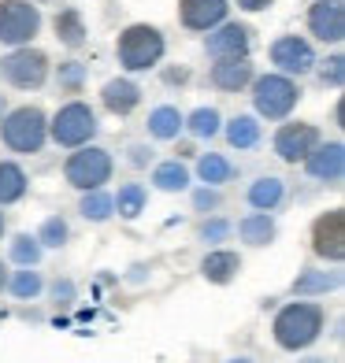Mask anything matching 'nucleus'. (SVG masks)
<instances>
[{
  "instance_id": "nucleus-19",
  "label": "nucleus",
  "mask_w": 345,
  "mask_h": 363,
  "mask_svg": "<svg viewBox=\"0 0 345 363\" xmlns=\"http://www.w3.org/2000/svg\"><path fill=\"white\" fill-rule=\"evenodd\" d=\"M334 289H341V271H323V267H305L290 282L293 301H316V296H327Z\"/></svg>"
},
{
  "instance_id": "nucleus-30",
  "label": "nucleus",
  "mask_w": 345,
  "mask_h": 363,
  "mask_svg": "<svg viewBox=\"0 0 345 363\" xmlns=\"http://www.w3.org/2000/svg\"><path fill=\"white\" fill-rule=\"evenodd\" d=\"M48 78H56V89L60 93H67V96H78L82 89H86V78H89V67L82 60H63L56 63V71L48 74Z\"/></svg>"
},
{
  "instance_id": "nucleus-49",
  "label": "nucleus",
  "mask_w": 345,
  "mask_h": 363,
  "mask_svg": "<svg viewBox=\"0 0 345 363\" xmlns=\"http://www.w3.org/2000/svg\"><path fill=\"white\" fill-rule=\"evenodd\" d=\"M30 4H53V0H30Z\"/></svg>"
},
{
  "instance_id": "nucleus-46",
  "label": "nucleus",
  "mask_w": 345,
  "mask_h": 363,
  "mask_svg": "<svg viewBox=\"0 0 345 363\" xmlns=\"http://www.w3.org/2000/svg\"><path fill=\"white\" fill-rule=\"evenodd\" d=\"M226 363H256V359H249V356H234V359H226Z\"/></svg>"
},
{
  "instance_id": "nucleus-43",
  "label": "nucleus",
  "mask_w": 345,
  "mask_h": 363,
  "mask_svg": "<svg viewBox=\"0 0 345 363\" xmlns=\"http://www.w3.org/2000/svg\"><path fill=\"white\" fill-rule=\"evenodd\" d=\"M8 274H11V271H8V263H4V259H0V293H4V289H8Z\"/></svg>"
},
{
  "instance_id": "nucleus-24",
  "label": "nucleus",
  "mask_w": 345,
  "mask_h": 363,
  "mask_svg": "<svg viewBox=\"0 0 345 363\" xmlns=\"http://www.w3.org/2000/svg\"><path fill=\"white\" fill-rule=\"evenodd\" d=\"M286 201V182L278 174H260L249 182V189H245V204L253 211H278Z\"/></svg>"
},
{
  "instance_id": "nucleus-25",
  "label": "nucleus",
  "mask_w": 345,
  "mask_h": 363,
  "mask_svg": "<svg viewBox=\"0 0 345 363\" xmlns=\"http://www.w3.org/2000/svg\"><path fill=\"white\" fill-rule=\"evenodd\" d=\"M238 238L249 249H268V245L278 238V223L271 211H245L238 219Z\"/></svg>"
},
{
  "instance_id": "nucleus-1",
  "label": "nucleus",
  "mask_w": 345,
  "mask_h": 363,
  "mask_svg": "<svg viewBox=\"0 0 345 363\" xmlns=\"http://www.w3.org/2000/svg\"><path fill=\"white\" fill-rule=\"evenodd\" d=\"M327 330V308L319 301H290L275 311L271 337L283 352H305L312 349Z\"/></svg>"
},
{
  "instance_id": "nucleus-28",
  "label": "nucleus",
  "mask_w": 345,
  "mask_h": 363,
  "mask_svg": "<svg viewBox=\"0 0 345 363\" xmlns=\"http://www.w3.org/2000/svg\"><path fill=\"white\" fill-rule=\"evenodd\" d=\"M30 193V174L19 160H0V208L19 204Z\"/></svg>"
},
{
  "instance_id": "nucleus-36",
  "label": "nucleus",
  "mask_w": 345,
  "mask_h": 363,
  "mask_svg": "<svg viewBox=\"0 0 345 363\" xmlns=\"http://www.w3.org/2000/svg\"><path fill=\"white\" fill-rule=\"evenodd\" d=\"M312 74H316L327 89H341L345 86V56L334 48L327 60H316V71H312Z\"/></svg>"
},
{
  "instance_id": "nucleus-11",
  "label": "nucleus",
  "mask_w": 345,
  "mask_h": 363,
  "mask_svg": "<svg viewBox=\"0 0 345 363\" xmlns=\"http://www.w3.org/2000/svg\"><path fill=\"white\" fill-rule=\"evenodd\" d=\"M312 256L334 267L345 259V208H327L312 219Z\"/></svg>"
},
{
  "instance_id": "nucleus-39",
  "label": "nucleus",
  "mask_w": 345,
  "mask_h": 363,
  "mask_svg": "<svg viewBox=\"0 0 345 363\" xmlns=\"http://www.w3.org/2000/svg\"><path fill=\"white\" fill-rule=\"evenodd\" d=\"M48 296H53L60 308L71 304V301H75V282H71V278H56V282L48 286Z\"/></svg>"
},
{
  "instance_id": "nucleus-8",
  "label": "nucleus",
  "mask_w": 345,
  "mask_h": 363,
  "mask_svg": "<svg viewBox=\"0 0 345 363\" xmlns=\"http://www.w3.org/2000/svg\"><path fill=\"white\" fill-rule=\"evenodd\" d=\"M41 26H45V15L38 4H30V0H0V45L4 48L34 45Z\"/></svg>"
},
{
  "instance_id": "nucleus-9",
  "label": "nucleus",
  "mask_w": 345,
  "mask_h": 363,
  "mask_svg": "<svg viewBox=\"0 0 345 363\" xmlns=\"http://www.w3.org/2000/svg\"><path fill=\"white\" fill-rule=\"evenodd\" d=\"M268 60H271V67L278 74H286V78H305L316 71V41H308L305 34H283V38H275L271 48H268Z\"/></svg>"
},
{
  "instance_id": "nucleus-14",
  "label": "nucleus",
  "mask_w": 345,
  "mask_h": 363,
  "mask_svg": "<svg viewBox=\"0 0 345 363\" xmlns=\"http://www.w3.org/2000/svg\"><path fill=\"white\" fill-rule=\"evenodd\" d=\"M301 167H305V174L312 182H323V186H341V178H345V145H341V138L319 141L305 156Z\"/></svg>"
},
{
  "instance_id": "nucleus-13",
  "label": "nucleus",
  "mask_w": 345,
  "mask_h": 363,
  "mask_svg": "<svg viewBox=\"0 0 345 363\" xmlns=\"http://www.w3.org/2000/svg\"><path fill=\"white\" fill-rule=\"evenodd\" d=\"M305 23H308V41L338 48L345 41V0H312Z\"/></svg>"
},
{
  "instance_id": "nucleus-6",
  "label": "nucleus",
  "mask_w": 345,
  "mask_h": 363,
  "mask_svg": "<svg viewBox=\"0 0 345 363\" xmlns=\"http://www.w3.org/2000/svg\"><path fill=\"white\" fill-rule=\"evenodd\" d=\"M115 174V156L101 145H82L71 148V156L63 160V182L78 193H89V189H104Z\"/></svg>"
},
{
  "instance_id": "nucleus-47",
  "label": "nucleus",
  "mask_w": 345,
  "mask_h": 363,
  "mask_svg": "<svg viewBox=\"0 0 345 363\" xmlns=\"http://www.w3.org/2000/svg\"><path fill=\"white\" fill-rule=\"evenodd\" d=\"M4 230H8V219H4V211H0V238H4Z\"/></svg>"
},
{
  "instance_id": "nucleus-2",
  "label": "nucleus",
  "mask_w": 345,
  "mask_h": 363,
  "mask_svg": "<svg viewBox=\"0 0 345 363\" xmlns=\"http://www.w3.org/2000/svg\"><path fill=\"white\" fill-rule=\"evenodd\" d=\"M163 56H168V38L163 30L153 23H130L119 30L115 38V63L119 71L126 74H145V71H156Z\"/></svg>"
},
{
  "instance_id": "nucleus-15",
  "label": "nucleus",
  "mask_w": 345,
  "mask_h": 363,
  "mask_svg": "<svg viewBox=\"0 0 345 363\" xmlns=\"http://www.w3.org/2000/svg\"><path fill=\"white\" fill-rule=\"evenodd\" d=\"M256 78V63L249 56H238V60H212L208 67V86L216 93H226V96H238L253 86Z\"/></svg>"
},
{
  "instance_id": "nucleus-21",
  "label": "nucleus",
  "mask_w": 345,
  "mask_h": 363,
  "mask_svg": "<svg viewBox=\"0 0 345 363\" xmlns=\"http://www.w3.org/2000/svg\"><path fill=\"white\" fill-rule=\"evenodd\" d=\"M219 134L226 138L230 148H238V152H249V148H256L260 141H264V123H260L253 111H241V115H234V119H223V130H219Z\"/></svg>"
},
{
  "instance_id": "nucleus-34",
  "label": "nucleus",
  "mask_w": 345,
  "mask_h": 363,
  "mask_svg": "<svg viewBox=\"0 0 345 363\" xmlns=\"http://www.w3.org/2000/svg\"><path fill=\"white\" fill-rule=\"evenodd\" d=\"M230 234H234V223H230L226 216H204L201 219V226H197V238H201L208 249H219L223 241H230Z\"/></svg>"
},
{
  "instance_id": "nucleus-26",
  "label": "nucleus",
  "mask_w": 345,
  "mask_h": 363,
  "mask_svg": "<svg viewBox=\"0 0 345 363\" xmlns=\"http://www.w3.org/2000/svg\"><path fill=\"white\" fill-rule=\"evenodd\" d=\"M149 182H153V189H160V193H190V186H193V171L186 167L182 160H160V163H153V174H149Z\"/></svg>"
},
{
  "instance_id": "nucleus-12",
  "label": "nucleus",
  "mask_w": 345,
  "mask_h": 363,
  "mask_svg": "<svg viewBox=\"0 0 345 363\" xmlns=\"http://www.w3.org/2000/svg\"><path fill=\"white\" fill-rule=\"evenodd\" d=\"M253 26L238 19H223L216 30L204 34V56L208 60H238L253 52Z\"/></svg>"
},
{
  "instance_id": "nucleus-35",
  "label": "nucleus",
  "mask_w": 345,
  "mask_h": 363,
  "mask_svg": "<svg viewBox=\"0 0 345 363\" xmlns=\"http://www.w3.org/2000/svg\"><path fill=\"white\" fill-rule=\"evenodd\" d=\"M34 238L41 241V249H63V245L71 241V223L63 219V216H48V219L38 226Z\"/></svg>"
},
{
  "instance_id": "nucleus-44",
  "label": "nucleus",
  "mask_w": 345,
  "mask_h": 363,
  "mask_svg": "<svg viewBox=\"0 0 345 363\" xmlns=\"http://www.w3.org/2000/svg\"><path fill=\"white\" fill-rule=\"evenodd\" d=\"M334 126H345V108H341V101L334 104Z\"/></svg>"
},
{
  "instance_id": "nucleus-7",
  "label": "nucleus",
  "mask_w": 345,
  "mask_h": 363,
  "mask_svg": "<svg viewBox=\"0 0 345 363\" xmlns=\"http://www.w3.org/2000/svg\"><path fill=\"white\" fill-rule=\"evenodd\" d=\"M48 74H53V60H48V52L38 48V45L8 48V56L0 60V78H4L11 89H19V93L45 89Z\"/></svg>"
},
{
  "instance_id": "nucleus-41",
  "label": "nucleus",
  "mask_w": 345,
  "mask_h": 363,
  "mask_svg": "<svg viewBox=\"0 0 345 363\" xmlns=\"http://www.w3.org/2000/svg\"><path fill=\"white\" fill-rule=\"evenodd\" d=\"M163 82H168V86H186V82H190V67H168V71H163Z\"/></svg>"
},
{
  "instance_id": "nucleus-20",
  "label": "nucleus",
  "mask_w": 345,
  "mask_h": 363,
  "mask_svg": "<svg viewBox=\"0 0 345 363\" xmlns=\"http://www.w3.org/2000/svg\"><path fill=\"white\" fill-rule=\"evenodd\" d=\"M53 38L63 45V48H82L89 41V23H86V15H82V8L67 4V8H60L53 15Z\"/></svg>"
},
{
  "instance_id": "nucleus-42",
  "label": "nucleus",
  "mask_w": 345,
  "mask_h": 363,
  "mask_svg": "<svg viewBox=\"0 0 345 363\" xmlns=\"http://www.w3.org/2000/svg\"><path fill=\"white\" fill-rule=\"evenodd\" d=\"M175 160H197V148H193V141H178V148H175Z\"/></svg>"
},
{
  "instance_id": "nucleus-5",
  "label": "nucleus",
  "mask_w": 345,
  "mask_h": 363,
  "mask_svg": "<svg viewBox=\"0 0 345 363\" xmlns=\"http://www.w3.org/2000/svg\"><path fill=\"white\" fill-rule=\"evenodd\" d=\"M101 134V119H97V108L82 96H71L67 104H60L48 115V141L56 148H82L93 145V138Z\"/></svg>"
},
{
  "instance_id": "nucleus-32",
  "label": "nucleus",
  "mask_w": 345,
  "mask_h": 363,
  "mask_svg": "<svg viewBox=\"0 0 345 363\" xmlns=\"http://www.w3.org/2000/svg\"><path fill=\"white\" fill-rule=\"evenodd\" d=\"M78 216L86 219V223H108L115 219V211H111V193L108 189H89V193H82L78 196Z\"/></svg>"
},
{
  "instance_id": "nucleus-17",
  "label": "nucleus",
  "mask_w": 345,
  "mask_h": 363,
  "mask_svg": "<svg viewBox=\"0 0 345 363\" xmlns=\"http://www.w3.org/2000/svg\"><path fill=\"white\" fill-rule=\"evenodd\" d=\"M145 101L141 86L130 74H119V78H108L101 86V108L108 115H115V119H126V115H134Z\"/></svg>"
},
{
  "instance_id": "nucleus-29",
  "label": "nucleus",
  "mask_w": 345,
  "mask_h": 363,
  "mask_svg": "<svg viewBox=\"0 0 345 363\" xmlns=\"http://www.w3.org/2000/svg\"><path fill=\"white\" fill-rule=\"evenodd\" d=\"M219 130H223V115L212 104H201L186 115V134L193 141H212V138H219Z\"/></svg>"
},
{
  "instance_id": "nucleus-31",
  "label": "nucleus",
  "mask_w": 345,
  "mask_h": 363,
  "mask_svg": "<svg viewBox=\"0 0 345 363\" xmlns=\"http://www.w3.org/2000/svg\"><path fill=\"white\" fill-rule=\"evenodd\" d=\"M8 293L15 296V301H38V296L45 293V278L38 267H19L8 274Z\"/></svg>"
},
{
  "instance_id": "nucleus-23",
  "label": "nucleus",
  "mask_w": 345,
  "mask_h": 363,
  "mask_svg": "<svg viewBox=\"0 0 345 363\" xmlns=\"http://www.w3.org/2000/svg\"><path fill=\"white\" fill-rule=\"evenodd\" d=\"M193 178L201 182V186H216V189H223L226 182H234V178H238V167H234V160H230L226 152H197Z\"/></svg>"
},
{
  "instance_id": "nucleus-48",
  "label": "nucleus",
  "mask_w": 345,
  "mask_h": 363,
  "mask_svg": "<svg viewBox=\"0 0 345 363\" xmlns=\"http://www.w3.org/2000/svg\"><path fill=\"white\" fill-rule=\"evenodd\" d=\"M301 363H327L323 356H312V359H301Z\"/></svg>"
},
{
  "instance_id": "nucleus-16",
  "label": "nucleus",
  "mask_w": 345,
  "mask_h": 363,
  "mask_svg": "<svg viewBox=\"0 0 345 363\" xmlns=\"http://www.w3.org/2000/svg\"><path fill=\"white\" fill-rule=\"evenodd\" d=\"M230 0H178V23L190 34H208L223 19H230Z\"/></svg>"
},
{
  "instance_id": "nucleus-3",
  "label": "nucleus",
  "mask_w": 345,
  "mask_h": 363,
  "mask_svg": "<svg viewBox=\"0 0 345 363\" xmlns=\"http://www.w3.org/2000/svg\"><path fill=\"white\" fill-rule=\"evenodd\" d=\"M253 96V115L264 123H283V119H293V111L301 104V82L297 78H286L278 71H268V74H256L253 86L245 89Z\"/></svg>"
},
{
  "instance_id": "nucleus-37",
  "label": "nucleus",
  "mask_w": 345,
  "mask_h": 363,
  "mask_svg": "<svg viewBox=\"0 0 345 363\" xmlns=\"http://www.w3.org/2000/svg\"><path fill=\"white\" fill-rule=\"evenodd\" d=\"M190 204L193 211H201V216H216L223 208V189L216 186H190Z\"/></svg>"
},
{
  "instance_id": "nucleus-38",
  "label": "nucleus",
  "mask_w": 345,
  "mask_h": 363,
  "mask_svg": "<svg viewBox=\"0 0 345 363\" xmlns=\"http://www.w3.org/2000/svg\"><path fill=\"white\" fill-rule=\"evenodd\" d=\"M126 163H130V167H138V171L153 167V163H156V148H153L149 141H134V145H126Z\"/></svg>"
},
{
  "instance_id": "nucleus-45",
  "label": "nucleus",
  "mask_w": 345,
  "mask_h": 363,
  "mask_svg": "<svg viewBox=\"0 0 345 363\" xmlns=\"http://www.w3.org/2000/svg\"><path fill=\"white\" fill-rule=\"evenodd\" d=\"M4 111H8V96L0 93V119H4Z\"/></svg>"
},
{
  "instance_id": "nucleus-18",
  "label": "nucleus",
  "mask_w": 345,
  "mask_h": 363,
  "mask_svg": "<svg viewBox=\"0 0 345 363\" xmlns=\"http://www.w3.org/2000/svg\"><path fill=\"white\" fill-rule=\"evenodd\" d=\"M145 134H149V141H178L186 134V111L178 104H156V108H149Z\"/></svg>"
},
{
  "instance_id": "nucleus-22",
  "label": "nucleus",
  "mask_w": 345,
  "mask_h": 363,
  "mask_svg": "<svg viewBox=\"0 0 345 363\" xmlns=\"http://www.w3.org/2000/svg\"><path fill=\"white\" fill-rule=\"evenodd\" d=\"M241 274V256L234 249H208L204 259H201V278L212 286H230L234 278Z\"/></svg>"
},
{
  "instance_id": "nucleus-33",
  "label": "nucleus",
  "mask_w": 345,
  "mask_h": 363,
  "mask_svg": "<svg viewBox=\"0 0 345 363\" xmlns=\"http://www.w3.org/2000/svg\"><path fill=\"white\" fill-rule=\"evenodd\" d=\"M41 256H45V249H41V241L34 234H15L8 241V259L15 263V267H38Z\"/></svg>"
},
{
  "instance_id": "nucleus-10",
  "label": "nucleus",
  "mask_w": 345,
  "mask_h": 363,
  "mask_svg": "<svg viewBox=\"0 0 345 363\" xmlns=\"http://www.w3.org/2000/svg\"><path fill=\"white\" fill-rule=\"evenodd\" d=\"M323 141V130L316 123H305V119H283L275 130V138H271V148H275V156L283 160V163H305V156L312 152Z\"/></svg>"
},
{
  "instance_id": "nucleus-40",
  "label": "nucleus",
  "mask_w": 345,
  "mask_h": 363,
  "mask_svg": "<svg viewBox=\"0 0 345 363\" xmlns=\"http://www.w3.org/2000/svg\"><path fill=\"white\" fill-rule=\"evenodd\" d=\"M230 4H238V11L245 15H260V11H271L275 0H230Z\"/></svg>"
},
{
  "instance_id": "nucleus-27",
  "label": "nucleus",
  "mask_w": 345,
  "mask_h": 363,
  "mask_svg": "<svg viewBox=\"0 0 345 363\" xmlns=\"http://www.w3.org/2000/svg\"><path fill=\"white\" fill-rule=\"evenodd\" d=\"M145 208H149V189H145L141 182H123V186L111 193V211H115L123 223L141 219Z\"/></svg>"
},
{
  "instance_id": "nucleus-4",
  "label": "nucleus",
  "mask_w": 345,
  "mask_h": 363,
  "mask_svg": "<svg viewBox=\"0 0 345 363\" xmlns=\"http://www.w3.org/2000/svg\"><path fill=\"white\" fill-rule=\"evenodd\" d=\"M0 145L11 156H38L48 145V111L38 104L8 108L0 119Z\"/></svg>"
}]
</instances>
